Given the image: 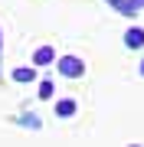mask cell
<instances>
[{"instance_id":"cell-10","label":"cell","mask_w":144,"mask_h":147,"mask_svg":"<svg viewBox=\"0 0 144 147\" xmlns=\"http://www.w3.org/2000/svg\"><path fill=\"white\" fill-rule=\"evenodd\" d=\"M141 75H144V59H141Z\"/></svg>"},{"instance_id":"cell-9","label":"cell","mask_w":144,"mask_h":147,"mask_svg":"<svg viewBox=\"0 0 144 147\" xmlns=\"http://www.w3.org/2000/svg\"><path fill=\"white\" fill-rule=\"evenodd\" d=\"M0 46H3V30H0Z\"/></svg>"},{"instance_id":"cell-2","label":"cell","mask_w":144,"mask_h":147,"mask_svg":"<svg viewBox=\"0 0 144 147\" xmlns=\"http://www.w3.org/2000/svg\"><path fill=\"white\" fill-rule=\"evenodd\" d=\"M56 59H59V56H56L53 46H39L36 53H33V65H53Z\"/></svg>"},{"instance_id":"cell-1","label":"cell","mask_w":144,"mask_h":147,"mask_svg":"<svg viewBox=\"0 0 144 147\" xmlns=\"http://www.w3.org/2000/svg\"><path fill=\"white\" fill-rule=\"evenodd\" d=\"M56 69H59V75H66V79H79V75L85 72V62H82L79 56H59Z\"/></svg>"},{"instance_id":"cell-5","label":"cell","mask_w":144,"mask_h":147,"mask_svg":"<svg viewBox=\"0 0 144 147\" xmlns=\"http://www.w3.org/2000/svg\"><path fill=\"white\" fill-rule=\"evenodd\" d=\"M33 79H36V69H30V65L26 69H23V65L13 69V82H33Z\"/></svg>"},{"instance_id":"cell-7","label":"cell","mask_w":144,"mask_h":147,"mask_svg":"<svg viewBox=\"0 0 144 147\" xmlns=\"http://www.w3.org/2000/svg\"><path fill=\"white\" fill-rule=\"evenodd\" d=\"M144 10V0H128V13H124V16H138Z\"/></svg>"},{"instance_id":"cell-3","label":"cell","mask_w":144,"mask_h":147,"mask_svg":"<svg viewBox=\"0 0 144 147\" xmlns=\"http://www.w3.org/2000/svg\"><path fill=\"white\" fill-rule=\"evenodd\" d=\"M124 46H128V49H141L144 46V30L141 26H131L128 33H124Z\"/></svg>"},{"instance_id":"cell-8","label":"cell","mask_w":144,"mask_h":147,"mask_svg":"<svg viewBox=\"0 0 144 147\" xmlns=\"http://www.w3.org/2000/svg\"><path fill=\"white\" fill-rule=\"evenodd\" d=\"M108 3H112V7H115V10H118V13H121V16H124V13H128V0H108Z\"/></svg>"},{"instance_id":"cell-6","label":"cell","mask_w":144,"mask_h":147,"mask_svg":"<svg viewBox=\"0 0 144 147\" xmlns=\"http://www.w3.org/2000/svg\"><path fill=\"white\" fill-rule=\"evenodd\" d=\"M53 92H56L53 79H43V82H39V98H43V101H49V98H53Z\"/></svg>"},{"instance_id":"cell-4","label":"cell","mask_w":144,"mask_h":147,"mask_svg":"<svg viewBox=\"0 0 144 147\" xmlns=\"http://www.w3.org/2000/svg\"><path fill=\"white\" fill-rule=\"evenodd\" d=\"M75 111H79L75 98H59V101H56V115H59V118H72Z\"/></svg>"}]
</instances>
